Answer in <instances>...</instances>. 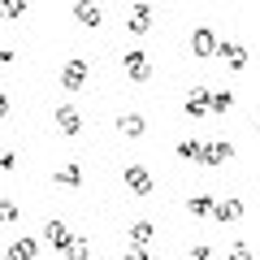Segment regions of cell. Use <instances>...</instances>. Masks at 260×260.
Returning <instances> with one entry per match:
<instances>
[{
    "label": "cell",
    "mask_w": 260,
    "mask_h": 260,
    "mask_svg": "<svg viewBox=\"0 0 260 260\" xmlns=\"http://www.w3.org/2000/svg\"><path fill=\"white\" fill-rule=\"evenodd\" d=\"M121 182H126L130 195H152L156 191V178L148 174V165H126L121 169Z\"/></svg>",
    "instance_id": "obj_1"
},
{
    "label": "cell",
    "mask_w": 260,
    "mask_h": 260,
    "mask_svg": "<svg viewBox=\"0 0 260 260\" xmlns=\"http://www.w3.org/2000/svg\"><path fill=\"white\" fill-rule=\"evenodd\" d=\"M121 70L130 74V83H148L152 78V61H148V52H139V48L121 52Z\"/></svg>",
    "instance_id": "obj_2"
},
{
    "label": "cell",
    "mask_w": 260,
    "mask_h": 260,
    "mask_svg": "<svg viewBox=\"0 0 260 260\" xmlns=\"http://www.w3.org/2000/svg\"><path fill=\"white\" fill-rule=\"evenodd\" d=\"M186 117H195V121H204L208 113H213V91L208 87H191V95H186Z\"/></svg>",
    "instance_id": "obj_3"
},
{
    "label": "cell",
    "mask_w": 260,
    "mask_h": 260,
    "mask_svg": "<svg viewBox=\"0 0 260 260\" xmlns=\"http://www.w3.org/2000/svg\"><path fill=\"white\" fill-rule=\"evenodd\" d=\"M61 87H65V91H83V87H87V61H83V56H70V61H65Z\"/></svg>",
    "instance_id": "obj_4"
},
{
    "label": "cell",
    "mask_w": 260,
    "mask_h": 260,
    "mask_svg": "<svg viewBox=\"0 0 260 260\" xmlns=\"http://www.w3.org/2000/svg\"><path fill=\"white\" fill-rule=\"evenodd\" d=\"M152 18H156L152 5H135L130 18H126V30H130V35H148V30H152Z\"/></svg>",
    "instance_id": "obj_5"
},
{
    "label": "cell",
    "mask_w": 260,
    "mask_h": 260,
    "mask_svg": "<svg viewBox=\"0 0 260 260\" xmlns=\"http://www.w3.org/2000/svg\"><path fill=\"white\" fill-rule=\"evenodd\" d=\"M52 182H56V186H70V191H78V186H83V165H78V160L56 165V169H52Z\"/></svg>",
    "instance_id": "obj_6"
},
{
    "label": "cell",
    "mask_w": 260,
    "mask_h": 260,
    "mask_svg": "<svg viewBox=\"0 0 260 260\" xmlns=\"http://www.w3.org/2000/svg\"><path fill=\"white\" fill-rule=\"evenodd\" d=\"M217 48H221V44H217V35H213L208 26H195V30H191V52H195V56H213Z\"/></svg>",
    "instance_id": "obj_7"
},
{
    "label": "cell",
    "mask_w": 260,
    "mask_h": 260,
    "mask_svg": "<svg viewBox=\"0 0 260 260\" xmlns=\"http://www.w3.org/2000/svg\"><path fill=\"white\" fill-rule=\"evenodd\" d=\"M44 239L52 243L56 251H70V243H74L78 234H70V225H65V221H48V225H44Z\"/></svg>",
    "instance_id": "obj_8"
},
{
    "label": "cell",
    "mask_w": 260,
    "mask_h": 260,
    "mask_svg": "<svg viewBox=\"0 0 260 260\" xmlns=\"http://www.w3.org/2000/svg\"><path fill=\"white\" fill-rule=\"evenodd\" d=\"M52 121H56L61 135H78V130H83V117H78V109H70V104H61V109L52 113Z\"/></svg>",
    "instance_id": "obj_9"
},
{
    "label": "cell",
    "mask_w": 260,
    "mask_h": 260,
    "mask_svg": "<svg viewBox=\"0 0 260 260\" xmlns=\"http://www.w3.org/2000/svg\"><path fill=\"white\" fill-rule=\"evenodd\" d=\"M239 217H243L239 200H217V208H213V221L217 225H230V221H239Z\"/></svg>",
    "instance_id": "obj_10"
},
{
    "label": "cell",
    "mask_w": 260,
    "mask_h": 260,
    "mask_svg": "<svg viewBox=\"0 0 260 260\" xmlns=\"http://www.w3.org/2000/svg\"><path fill=\"white\" fill-rule=\"evenodd\" d=\"M74 22L78 26H100V5H95V0H78L74 5Z\"/></svg>",
    "instance_id": "obj_11"
},
{
    "label": "cell",
    "mask_w": 260,
    "mask_h": 260,
    "mask_svg": "<svg viewBox=\"0 0 260 260\" xmlns=\"http://www.w3.org/2000/svg\"><path fill=\"white\" fill-rule=\"evenodd\" d=\"M217 56H221L230 70H243V65H247V48H243V44H221V48H217Z\"/></svg>",
    "instance_id": "obj_12"
},
{
    "label": "cell",
    "mask_w": 260,
    "mask_h": 260,
    "mask_svg": "<svg viewBox=\"0 0 260 260\" xmlns=\"http://www.w3.org/2000/svg\"><path fill=\"white\" fill-rule=\"evenodd\" d=\"M35 251H39V243H35V239H18V243H9L5 260H35Z\"/></svg>",
    "instance_id": "obj_13"
},
{
    "label": "cell",
    "mask_w": 260,
    "mask_h": 260,
    "mask_svg": "<svg viewBox=\"0 0 260 260\" xmlns=\"http://www.w3.org/2000/svg\"><path fill=\"white\" fill-rule=\"evenodd\" d=\"M230 156H234L230 143H204V165H225Z\"/></svg>",
    "instance_id": "obj_14"
},
{
    "label": "cell",
    "mask_w": 260,
    "mask_h": 260,
    "mask_svg": "<svg viewBox=\"0 0 260 260\" xmlns=\"http://www.w3.org/2000/svg\"><path fill=\"white\" fill-rule=\"evenodd\" d=\"M152 239H156V225L152 221H135L130 225V243H135V247H148Z\"/></svg>",
    "instance_id": "obj_15"
},
{
    "label": "cell",
    "mask_w": 260,
    "mask_h": 260,
    "mask_svg": "<svg viewBox=\"0 0 260 260\" xmlns=\"http://www.w3.org/2000/svg\"><path fill=\"white\" fill-rule=\"evenodd\" d=\"M186 208H191V217H213L217 200H213L208 191H200V195H191V204H186Z\"/></svg>",
    "instance_id": "obj_16"
},
{
    "label": "cell",
    "mask_w": 260,
    "mask_h": 260,
    "mask_svg": "<svg viewBox=\"0 0 260 260\" xmlns=\"http://www.w3.org/2000/svg\"><path fill=\"white\" fill-rule=\"evenodd\" d=\"M117 130H121V135H130V139H139L143 130H148V121H143L139 113H126V117L117 121Z\"/></svg>",
    "instance_id": "obj_17"
},
{
    "label": "cell",
    "mask_w": 260,
    "mask_h": 260,
    "mask_svg": "<svg viewBox=\"0 0 260 260\" xmlns=\"http://www.w3.org/2000/svg\"><path fill=\"white\" fill-rule=\"evenodd\" d=\"M178 156H182V160H204V143H200V139H182V143H178Z\"/></svg>",
    "instance_id": "obj_18"
},
{
    "label": "cell",
    "mask_w": 260,
    "mask_h": 260,
    "mask_svg": "<svg viewBox=\"0 0 260 260\" xmlns=\"http://www.w3.org/2000/svg\"><path fill=\"white\" fill-rule=\"evenodd\" d=\"M5 18H26V0H0Z\"/></svg>",
    "instance_id": "obj_19"
},
{
    "label": "cell",
    "mask_w": 260,
    "mask_h": 260,
    "mask_svg": "<svg viewBox=\"0 0 260 260\" xmlns=\"http://www.w3.org/2000/svg\"><path fill=\"white\" fill-rule=\"evenodd\" d=\"M230 104H234V95H230V91H213V113H225Z\"/></svg>",
    "instance_id": "obj_20"
},
{
    "label": "cell",
    "mask_w": 260,
    "mask_h": 260,
    "mask_svg": "<svg viewBox=\"0 0 260 260\" xmlns=\"http://www.w3.org/2000/svg\"><path fill=\"white\" fill-rule=\"evenodd\" d=\"M65 256H70V260H87V256H91V251H87V243H83V239H74V243H70V251H65Z\"/></svg>",
    "instance_id": "obj_21"
},
{
    "label": "cell",
    "mask_w": 260,
    "mask_h": 260,
    "mask_svg": "<svg viewBox=\"0 0 260 260\" xmlns=\"http://www.w3.org/2000/svg\"><path fill=\"white\" fill-rule=\"evenodd\" d=\"M225 260H251V247H247V243H234V247H230V256H225Z\"/></svg>",
    "instance_id": "obj_22"
},
{
    "label": "cell",
    "mask_w": 260,
    "mask_h": 260,
    "mask_svg": "<svg viewBox=\"0 0 260 260\" xmlns=\"http://www.w3.org/2000/svg\"><path fill=\"white\" fill-rule=\"evenodd\" d=\"M13 165H18V156H13V152H5V156H0V169H5V174H13Z\"/></svg>",
    "instance_id": "obj_23"
},
{
    "label": "cell",
    "mask_w": 260,
    "mask_h": 260,
    "mask_svg": "<svg viewBox=\"0 0 260 260\" xmlns=\"http://www.w3.org/2000/svg\"><path fill=\"white\" fill-rule=\"evenodd\" d=\"M191 260H213V247H195V251H191Z\"/></svg>",
    "instance_id": "obj_24"
},
{
    "label": "cell",
    "mask_w": 260,
    "mask_h": 260,
    "mask_svg": "<svg viewBox=\"0 0 260 260\" xmlns=\"http://www.w3.org/2000/svg\"><path fill=\"white\" fill-rule=\"evenodd\" d=\"M121 260H152V256H148V251H143V247H135V251H126V256H121Z\"/></svg>",
    "instance_id": "obj_25"
},
{
    "label": "cell",
    "mask_w": 260,
    "mask_h": 260,
    "mask_svg": "<svg viewBox=\"0 0 260 260\" xmlns=\"http://www.w3.org/2000/svg\"><path fill=\"white\" fill-rule=\"evenodd\" d=\"M256 135H260V121H256Z\"/></svg>",
    "instance_id": "obj_26"
}]
</instances>
